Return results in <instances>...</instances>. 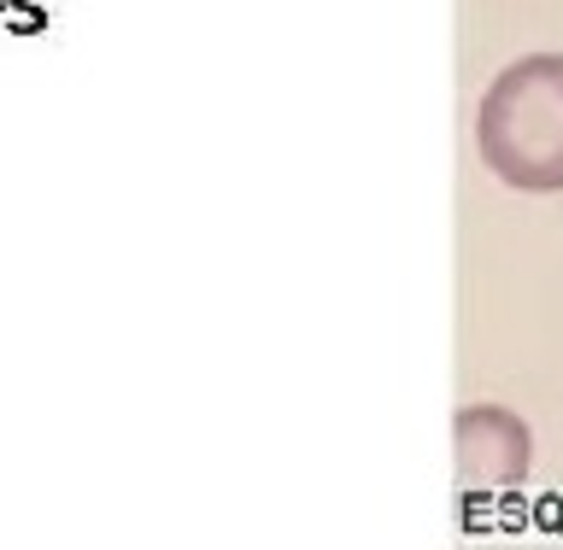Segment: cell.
I'll list each match as a JSON object with an SVG mask.
<instances>
[{"instance_id":"obj_1","label":"cell","mask_w":563,"mask_h":550,"mask_svg":"<svg viewBox=\"0 0 563 550\" xmlns=\"http://www.w3.org/2000/svg\"><path fill=\"white\" fill-rule=\"evenodd\" d=\"M475 147L510 188H563V53H528L493 77L475 117Z\"/></svg>"},{"instance_id":"obj_2","label":"cell","mask_w":563,"mask_h":550,"mask_svg":"<svg viewBox=\"0 0 563 550\" xmlns=\"http://www.w3.org/2000/svg\"><path fill=\"white\" fill-rule=\"evenodd\" d=\"M528 474V428L499 404L457 411V492H505Z\"/></svg>"}]
</instances>
